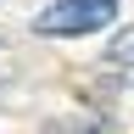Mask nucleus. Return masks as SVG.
<instances>
[{
  "mask_svg": "<svg viewBox=\"0 0 134 134\" xmlns=\"http://www.w3.org/2000/svg\"><path fill=\"white\" fill-rule=\"evenodd\" d=\"M106 23H117V0H50L34 17V34H45V39H78V34H100Z\"/></svg>",
  "mask_w": 134,
  "mask_h": 134,
  "instance_id": "nucleus-1",
  "label": "nucleus"
},
{
  "mask_svg": "<svg viewBox=\"0 0 134 134\" xmlns=\"http://www.w3.org/2000/svg\"><path fill=\"white\" fill-rule=\"evenodd\" d=\"M106 56H112L117 67H134V28H129V34H117V39H112V50H106Z\"/></svg>",
  "mask_w": 134,
  "mask_h": 134,
  "instance_id": "nucleus-2",
  "label": "nucleus"
}]
</instances>
